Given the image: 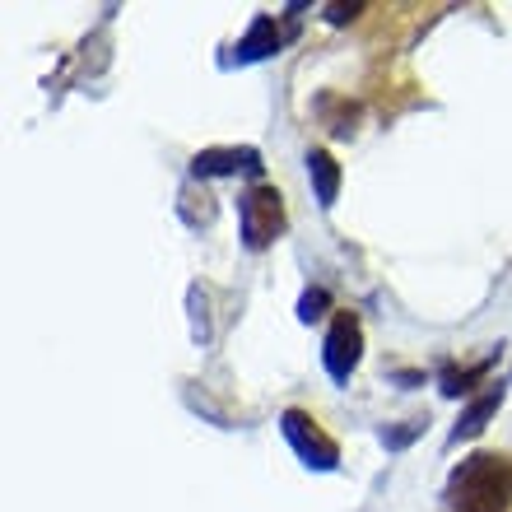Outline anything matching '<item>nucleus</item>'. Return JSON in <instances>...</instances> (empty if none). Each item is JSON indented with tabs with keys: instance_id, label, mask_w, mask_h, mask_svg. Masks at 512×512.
<instances>
[{
	"instance_id": "f257e3e1",
	"label": "nucleus",
	"mask_w": 512,
	"mask_h": 512,
	"mask_svg": "<svg viewBox=\"0 0 512 512\" xmlns=\"http://www.w3.org/2000/svg\"><path fill=\"white\" fill-rule=\"evenodd\" d=\"M452 512H508L512 508V457L508 452H471L447 480Z\"/></svg>"
},
{
	"instance_id": "f03ea898",
	"label": "nucleus",
	"mask_w": 512,
	"mask_h": 512,
	"mask_svg": "<svg viewBox=\"0 0 512 512\" xmlns=\"http://www.w3.org/2000/svg\"><path fill=\"white\" fill-rule=\"evenodd\" d=\"M238 224H243V247L247 252H266V247L280 243L284 224H289L280 187H270V182L247 187L243 196H238Z\"/></svg>"
},
{
	"instance_id": "7ed1b4c3",
	"label": "nucleus",
	"mask_w": 512,
	"mask_h": 512,
	"mask_svg": "<svg viewBox=\"0 0 512 512\" xmlns=\"http://www.w3.org/2000/svg\"><path fill=\"white\" fill-rule=\"evenodd\" d=\"M280 433H284V443L298 452V461L312 466V471H336L340 466V443L322 429V419H312L308 410L289 405L280 415Z\"/></svg>"
},
{
	"instance_id": "20e7f679",
	"label": "nucleus",
	"mask_w": 512,
	"mask_h": 512,
	"mask_svg": "<svg viewBox=\"0 0 512 512\" xmlns=\"http://www.w3.org/2000/svg\"><path fill=\"white\" fill-rule=\"evenodd\" d=\"M359 359H364V326H359V312L340 308L336 317H331L326 340H322V364L336 382H350V373L359 368Z\"/></svg>"
},
{
	"instance_id": "39448f33",
	"label": "nucleus",
	"mask_w": 512,
	"mask_h": 512,
	"mask_svg": "<svg viewBox=\"0 0 512 512\" xmlns=\"http://www.w3.org/2000/svg\"><path fill=\"white\" fill-rule=\"evenodd\" d=\"M233 173H252L261 177V154L256 149H201L196 159H191V177H233Z\"/></svg>"
},
{
	"instance_id": "423d86ee",
	"label": "nucleus",
	"mask_w": 512,
	"mask_h": 512,
	"mask_svg": "<svg viewBox=\"0 0 512 512\" xmlns=\"http://www.w3.org/2000/svg\"><path fill=\"white\" fill-rule=\"evenodd\" d=\"M499 405H503V382H485V391H475L471 401H466V410H461L457 429H452V443L480 438V433L489 429V419L499 415Z\"/></svg>"
},
{
	"instance_id": "0eeeda50",
	"label": "nucleus",
	"mask_w": 512,
	"mask_h": 512,
	"mask_svg": "<svg viewBox=\"0 0 512 512\" xmlns=\"http://www.w3.org/2000/svg\"><path fill=\"white\" fill-rule=\"evenodd\" d=\"M308 177H312V191H317V205H336V196H340V163H336V154L331 149H308Z\"/></svg>"
},
{
	"instance_id": "6e6552de",
	"label": "nucleus",
	"mask_w": 512,
	"mask_h": 512,
	"mask_svg": "<svg viewBox=\"0 0 512 512\" xmlns=\"http://www.w3.org/2000/svg\"><path fill=\"white\" fill-rule=\"evenodd\" d=\"M270 52H280V24L270 14H256L247 38L238 42V61H266Z\"/></svg>"
},
{
	"instance_id": "1a4fd4ad",
	"label": "nucleus",
	"mask_w": 512,
	"mask_h": 512,
	"mask_svg": "<svg viewBox=\"0 0 512 512\" xmlns=\"http://www.w3.org/2000/svg\"><path fill=\"white\" fill-rule=\"evenodd\" d=\"M489 368H494V354H489V359H480V364H447L443 373H438V382H443V396H471L475 382L489 378Z\"/></svg>"
},
{
	"instance_id": "9d476101",
	"label": "nucleus",
	"mask_w": 512,
	"mask_h": 512,
	"mask_svg": "<svg viewBox=\"0 0 512 512\" xmlns=\"http://www.w3.org/2000/svg\"><path fill=\"white\" fill-rule=\"evenodd\" d=\"M331 308V294L326 289H308V294L298 298V322H312V317H322Z\"/></svg>"
},
{
	"instance_id": "9b49d317",
	"label": "nucleus",
	"mask_w": 512,
	"mask_h": 512,
	"mask_svg": "<svg viewBox=\"0 0 512 512\" xmlns=\"http://www.w3.org/2000/svg\"><path fill=\"white\" fill-rule=\"evenodd\" d=\"M359 14H364V5H326V24H350Z\"/></svg>"
},
{
	"instance_id": "f8f14e48",
	"label": "nucleus",
	"mask_w": 512,
	"mask_h": 512,
	"mask_svg": "<svg viewBox=\"0 0 512 512\" xmlns=\"http://www.w3.org/2000/svg\"><path fill=\"white\" fill-rule=\"evenodd\" d=\"M419 424H424V419H410L405 429H396V433H382V443H391V447H405V443H410V438H415V433H419Z\"/></svg>"
}]
</instances>
